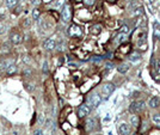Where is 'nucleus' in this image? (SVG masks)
I'll use <instances>...</instances> for the list:
<instances>
[{
	"mask_svg": "<svg viewBox=\"0 0 160 135\" xmlns=\"http://www.w3.org/2000/svg\"><path fill=\"white\" fill-rule=\"evenodd\" d=\"M67 33H68V36L72 37V38H79V37L83 36V29H81V26H79L77 24H72L68 28Z\"/></svg>",
	"mask_w": 160,
	"mask_h": 135,
	"instance_id": "obj_1",
	"label": "nucleus"
},
{
	"mask_svg": "<svg viewBox=\"0 0 160 135\" xmlns=\"http://www.w3.org/2000/svg\"><path fill=\"white\" fill-rule=\"evenodd\" d=\"M146 108V103L143 102V100H135V102H133L129 107V110L133 112V114H140L145 110Z\"/></svg>",
	"mask_w": 160,
	"mask_h": 135,
	"instance_id": "obj_2",
	"label": "nucleus"
},
{
	"mask_svg": "<svg viewBox=\"0 0 160 135\" xmlns=\"http://www.w3.org/2000/svg\"><path fill=\"white\" fill-rule=\"evenodd\" d=\"M61 19L63 23H70L72 19V7L71 5H65L61 11Z\"/></svg>",
	"mask_w": 160,
	"mask_h": 135,
	"instance_id": "obj_3",
	"label": "nucleus"
},
{
	"mask_svg": "<svg viewBox=\"0 0 160 135\" xmlns=\"http://www.w3.org/2000/svg\"><path fill=\"white\" fill-rule=\"evenodd\" d=\"M88 102H90V105L92 108H98V105L102 103V98H101L99 94L94 93V94H91L88 97Z\"/></svg>",
	"mask_w": 160,
	"mask_h": 135,
	"instance_id": "obj_4",
	"label": "nucleus"
},
{
	"mask_svg": "<svg viewBox=\"0 0 160 135\" xmlns=\"http://www.w3.org/2000/svg\"><path fill=\"white\" fill-rule=\"evenodd\" d=\"M115 91V85L112 83H106L102 86V93L105 97H109L110 94H112V92Z\"/></svg>",
	"mask_w": 160,
	"mask_h": 135,
	"instance_id": "obj_5",
	"label": "nucleus"
},
{
	"mask_svg": "<svg viewBox=\"0 0 160 135\" xmlns=\"http://www.w3.org/2000/svg\"><path fill=\"white\" fill-rule=\"evenodd\" d=\"M91 111V108L87 105V104H81L79 108H78V117L79 118H84L86 117Z\"/></svg>",
	"mask_w": 160,
	"mask_h": 135,
	"instance_id": "obj_6",
	"label": "nucleus"
},
{
	"mask_svg": "<svg viewBox=\"0 0 160 135\" xmlns=\"http://www.w3.org/2000/svg\"><path fill=\"white\" fill-rule=\"evenodd\" d=\"M10 41H11L12 44L18 46V44H20V43L24 41V38H23V36H22V33H19V32H13V33H11V35H10Z\"/></svg>",
	"mask_w": 160,
	"mask_h": 135,
	"instance_id": "obj_7",
	"label": "nucleus"
},
{
	"mask_svg": "<svg viewBox=\"0 0 160 135\" xmlns=\"http://www.w3.org/2000/svg\"><path fill=\"white\" fill-rule=\"evenodd\" d=\"M43 48L46 49V50H48V52H51V50H54L55 48H56V41H55V38H47L44 42H43Z\"/></svg>",
	"mask_w": 160,
	"mask_h": 135,
	"instance_id": "obj_8",
	"label": "nucleus"
},
{
	"mask_svg": "<svg viewBox=\"0 0 160 135\" xmlns=\"http://www.w3.org/2000/svg\"><path fill=\"white\" fill-rule=\"evenodd\" d=\"M118 133L119 135H130L132 133V129H130V126L128 124V123H121L118 126Z\"/></svg>",
	"mask_w": 160,
	"mask_h": 135,
	"instance_id": "obj_9",
	"label": "nucleus"
},
{
	"mask_svg": "<svg viewBox=\"0 0 160 135\" xmlns=\"http://www.w3.org/2000/svg\"><path fill=\"white\" fill-rule=\"evenodd\" d=\"M11 63H13V62L10 59H1V60H0V72H5L6 68Z\"/></svg>",
	"mask_w": 160,
	"mask_h": 135,
	"instance_id": "obj_10",
	"label": "nucleus"
},
{
	"mask_svg": "<svg viewBox=\"0 0 160 135\" xmlns=\"http://www.w3.org/2000/svg\"><path fill=\"white\" fill-rule=\"evenodd\" d=\"M96 128H97V120H96V118H90L86 122V129L88 131H93Z\"/></svg>",
	"mask_w": 160,
	"mask_h": 135,
	"instance_id": "obj_11",
	"label": "nucleus"
},
{
	"mask_svg": "<svg viewBox=\"0 0 160 135\" xmlns=\"http://www.w3.org/2000/svg\"><path fill=\"white\" fill-rule=\"evenodd\" d=\"M129 68H130V65L125 62V63H122V65H119V66L117 67V71H118L119 73L124 74V73H127L128 71H129Z\"/></svg>",
	"mask_w": 160,
	"mask_h": 135,
	"instance_id": "obj_12",
	"label": "nucleus"
},
{
	"mask_svg": "<svg viewBox=\"0 0 160 135\" xmlns=\"http://www.w3.org/2000/svg\"><path fill=\"white\" fill-rule=\"evenodd\" d=\"M5 73H6L7 75H13V74H16V73H17V66H16L14 63H11V65L7 67V68H6Z\"/></svg>",
	"mask_w": 160,
	"mask_h": 135,
	"instance_id": "obj_13",
	"label": "nucleus"
},
{
	"mask_svg": "<svg viewBox=\"0 0 160 135\" xmlns=\"http://www.w3.org/2000/svg\"><path fill=\"white\" fill-rule=\"evenodd\" d=\"M130 123H132V126H133V127L138 128V127L140 126V116H139L138 114L133 115V116L130 117Z\"/></svg>",
	"mask_w": 160,
	"mask_h": 135,
	"instance_id": "obj_14",
	"label": "nucleus"
},
{
	"mask_svg": "<svg viewBox=\"0 0 160 135\" xmlns=\"http://www.w3.org/2000/svg\"><path fill=\"white\" fill-rule=\"evenodd\" d=\"M127 40H128V35H125V33H118V35L116 36V42L118 43V44H122V43H124V42H127Z\"/></svg>",
	"mask_w": 160,
	"mask_h": 135,
	"instance_id": "obj_15",
	"label": "nucleus"
},
{
	"mask_svg": "<svg viewBox=\"0 0 160 135\" xmlns=\"http://www.w3.org/2000/svg\"><path fill=\"white\" fill-rule=\"evenodd\" d=\"M148 105L151 109H155L158 105H159V98L158 97H152L148 102Z\"/></svg>",
	"mask_w": 160,
	"mask_h": 135,
	"instance_id": "obj_16",
	"label": "nucleus"
},
{
	"mask_svg": "<svg viewBox=\"0 0 160 135\" xmlns=\"http://www.w3.org/2000/svg\"><path fill=\"white\" fill-rule=\"evenodd\" d=\"M128 59H129V61H138L141 59V54L139 52H133L129 56H128Z\"/></svg>",
	"mask_w": 160,
	"mask_h": 135,
	"instance_id": "obj_17",
	"label": "nucleus"
},
{
	"mask_svg": "<svg viewBox=\"0 0 160 135\" xmlns=\"http://www.w3.org/2000/svg\"><path fill=\"white\" fill-rule=\"evenodd\" d=\"M5 5L7 9H13L18 5V0H6L5 1Z\"/></svg>",
	"mask_w": 160,
	"mask_h": 135,
	"instance_id": "obj_18",
	"label": "nucleus"
},
{
	"mask_svg": "<svg viewBox=\"0 0 160 135\" xmlns=\"http://www.w3.org/2000/svg\"><path fill=\"white\" fill-rule=\"evenodd\" d=\"M130 44L129 43H128V44H125V42H124V44L122 43V46H121V48L118 49L119 52H122V53H124V54H128V53H129L130 52Z\"/></svg>",
	"mask_w": 160,
	"mask_h": 135,
	"instance_id": "obj_19",
	"label": "nucleus"
},
{
	"mask_svg": "<svg viewBox=\"0 0 160 135\" xmlns=\"http://www.w3.org/2000/svg\"><path fill=\"white\" fill-rule=\"evenodd\" d=\"M22 74H23L24 78H29V77L33 75V70H31L30 67H25V68L23 70V73Z\"/></svg>",
	"mask_w": 160,
	"mask_h": 135,
	"instance_id": "obj_20",
	"label": "nucleus"
},
{
	"mask_svg": "<svg viewBox=\"0 0 160 135\" xmlns=\"http://www.w3.org/2000/svg\"><path fill=\"white\" fill-rule=\"evenodd\" d=\"M40 17H41V11H40L37 7L34 9V10H33V19H34V20H38Z\"/></svg>",
	"mask_w": 160,
	"mask_h": 135,
	"instance_id": "obj_21",
	"label": "nucleus"
},
{
	"mask_svg": "<svg viewBox=\"0 0 160 135\" xmlns=\"http://www.w3.org/2000/svg\"><path fill=\"white\" fill-rule=\"evenodd\" d=\"M119 32H121V33H125V35H129V32H130V28L124 24V25H122V26L119 28Z\"/></svg>",
	"mask_w": 160,
	"mask_h": 135,
	"instance_id": "obj_22",
	"label": "nucleus"
},
{
	"mask_svg": "<svg viewBox=\"0 0 160 135\" xmlns=\"http://www.w3.org/2000/svg\"><path fill=\"white\" fill-rule=\"evenodd\" d=\"M90 31H91V33H94V35H98V33L102 31V28H101V25H93V26H92V29H91Z\"/></svg>",
	"mask_w": 160,
	"mask_h": 135,
	"instance_id": "obj_23",
	"label": "nucleus"
},
{
	"mask_svg": "<svg viewBox=\"0 0 160 135\" xmlns=\"http://www.w3.org/2000/svg\"><path fill=\"white\" fill-rule=\"evenodd\" d=\"M152 121L154 122V123H160V112H155V114H153L152 115Z\"/></svg>",
	"mask_w": 160,
	"mask_h": 135,
	"instance_id": "obj_24",
	"label": "nucleus"
},
{
	"mask_svg": "<svg viewBox=\"0 0 160 135\" xmlns=\"http://www.w3.org/2000/svg\"><path fill=\"white\" fill-rule=\"evenodd\" d=\"M65 3H66V0H56L55 7H56V9H61V7L65 6Z\"/></svg>",
	"mask_w": 160,
	"mask_h": 135,
	"instance_id": "obj_25",
	"label": "nucleus"
},
{
	"mask_svg": "<svg viewBox=\"0 0 160 135\" xmlns=\"http://www.w3.org/2000/svg\"><path fill=\"white\" fill-rule=\"evenodd\" d=\"M42 70H43V73H46V74L49 72V65H48V61H44V62H43V68H42Z\"/></svg>",
	"mask_w": 160,
	"mask_h": 135,
	"instance_id": "obj_26",
	"label": "nucleus"
},
{
	"mask_svg": "<svg viewBox=\"0 0 160 135\" xmlns=\"http://www.w3.org/2000/svg\"><path fill=\"white\" fill-rule=\"evenodd\" d=\"M25 89H26L28 92H33L35 86H34V84H25Z\"/></svg>",
	"mask_w": 160,
	"mask_h": 135,
	"instance_id": "obj_27",
	"label": "nucleus"
},
{
	"mask_svg": "<svg viewBox=\"0 0 160 135\" xmlns=\"http://www.w3.org/2000/svg\"><path fill=\"white\" fill-rule=\"evenodd\" d=\"M154 36H155L158 40H160V29H159V28H158V29H156V28L154 29Z\"/></svg>",
	"mask_w": 160,
	"mask_h": 135,
	"instance_id": "obj_28",
	"label": "nucleus"
},
{
	"mask_svg": "<svg viewBox=\"0 0 160 135\" xmlns=\"http://www.w3.org/2000/svg\"><path fill=\"white\" fill-rule=\"evenodd\" d=\"M37 122H38V124H43V122H44V116H43L42 114H41V115H38Z\"/></svg>",
	"mask_w": 160,
	"mask_h": 135,
	"instance_id": "obj_29",
	"label": "nucleus"
},
{
	"mask_svg": "<svg viewBox=\"0 0 160 135\" xmlns=\"http://www.w3.org/2000/svg\"><path fill=\"white\" fill-rule=\"evenodd\" d=\"M142 7H140V9H135V11H134V15L135 16H140V15H142Z\"/></svg>",
	"mask_w": 160,
	"mask_h": 135,
	"instance_id": "obj_30",
	"label": "nucleus"
},
{
	"mask_svg": "<svg viewBox=\"0 0 160 135\" xmlns=\"http://www.w3.org/2000/svg\"><path fill=\"white\" fill-rule=\"evenodd\" d=\"M33 135H43V130L42 129H35Z\"/></svg>",
	"mask_w": 160,
	"mask_h": 135,
	"instance_id": "obj_31",
	"label": "nucleus"
},
{
	"mask_svg": "<svg viewBox=\"0 0 160 135\" xmlns=\"http://www.w3.org/2000/svg\"><path fill=\"white\" fill-rule=\"evenodd\" d=\"M94 1H96V0H84V3H85L87 6H92V5L94 4Z\"/></svg>",
	"mask_w": 160,
	"mask_h": 135,
	"instance_id": "obj_32",
	"label": "nucleus"
},
{
	"mask_svg": "<svg viewBox=\"0 0 160 135\" xmlns=\"http://www.w3.org/2000/svg\"><path fill=\"white\" fill-rule=\"evenodd\" d=\"M41 3H42V0H31V4L34 6H38Z\"/></svg>",
	"mask_w": 160,
	"mask_h": 135,
	"instance_id": "obj_33",
	"label": "nucleus"
},
{
	"mask_svg": "<svg viewBox=\"0 0 160 135\" xmlns=\"http://www.w3.org/2000/svg\"><path fill=\"white\" fill-rule=\"evenodd\" d=\"M154 67H155L156 72H158V73H160V60H158V61H156V63H155V66H154Z\"/></svg>",
	"mask_w": 160,
	"mask_h": 135,
	"instance_id": "obj_34",
	"label": "nucleus"
},
{
	"mask_svg": "<svg viewBox=\"0 0 160 135\" xmlns=\"http://www.w3.org/2000/svg\"><path fill=\"white\" fill-rule=\"evenodd\" d=\"M30 25H31V20H30L29 18H26V19H25V22H24V26H25V28H28V26H30Z\"/></svg>",
	"mask_w": 160,
	"mask_h": 135,
	"instance_id": "obj_35",
	"label": "nucleus"
},
{
	"mask_svg": "<svg viewBox=\"0 0 160 135\" xmlns=\"http://www.w3.org/2000/svg\"><path fill=\"white\" fill-rule=\"evenodd\" d=\"M5 25H0V35H3V33L5 32Z\"/></svg>",
	"mask_w": 160,
	"mask_h": 135,
	"instance_id": "obj_36",
	"label": "nucleus"
},
{
	"mask_svg": "<svg viewBox=\"0 0 160 135\" xmlns=\"http://www.w3.org/2000/svg\"><path fill=\"white\" fill-rule=\"evenodd\" d=\"M112 67H114V63H112V62H108V63H106V68L110 70V68H112Z\"/></svg>",
	"mask_w": 160,
	"mask_h": 135,
	"instance_id": "obj_37",
	"label": "nucleus"
},
{
	"mask_svg": "<svg viewBox=\"0 0 160 135\" xmlns=\"http://www.w3.org/2000/svg\"><path fill=\"white\" fill-rule=\"evenodd\" d=\"M50 123H51V121L48 118V120L46 121V127H47V128H48V127H50Z\"/></svg>",
	"mask_w": 160,
	"mask_h": 135,
	"instance_id": "obj_38",
	"label": "nucleus"
},
{
	"mask_svg": "<svg viewBox=\"0 0 160 135\" xmlns=\"http://www.w3.org/2000/svg\"><path fill=\"white\" fill-rule=\"evenodd\" d=\"M13 135H22V134H20V131L18 129H14L13 130Z\"/></svg>",
	"mask_w": 160,
	"mask_h": 135,
	"instance_id": "obj_39",
	"label": "nucleus"
},
{
	"mask_svg": "<svg viewBox=\"0 0 160 135\" xmlns=\"http://www.w3.org/2000/svg\"><path fill=\"white\" fill-rule=\"evenodd\" d=\"M24 62H25V63H29V62H30V59H28V56H25V57H24Z\"/></svg>",
	"mask_w": 160,
	"mask_h": 135,
	"instance_id": "obj_40",
	"label": "nucleus"
}]
</instances>
